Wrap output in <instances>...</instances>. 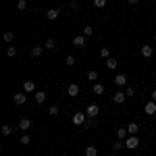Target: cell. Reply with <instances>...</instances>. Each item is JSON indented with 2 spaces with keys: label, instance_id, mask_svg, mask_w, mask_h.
<instances>
[{
  "label": "cell",
  "instance_id": "6da1fadb",
  "mask_svg": "<svg viewBox=\"0 0 156 156\" xmlns=\"http://www.w3.org/2000/svg\"><path fill=\"white\" fill-rule=\"evenodd\" d=\"M85 121H87V115L85 112H75L73 115V125H77V127H83Z\"/></svg>",
  "mask_w": 156,
  "mask_h": 156
},
{
  "label": "cell",
  "instance_id": "7a4b0ae2",
  "mask_svg": "<svg viewBox=\"0 0 156 156\" xmlns=\"http://www.w3.org/2000/svg\"><path fill=\"white\" fill-rule=\"evenodd\" d=\"M140 146V137L137 135H129L127 140H125V148H129V150H135Z\"/></svg>",
  "mask_w": 156,
  "mask_h": 156
},
{
  "label": "cell",
  "instance_id": "3957f363",
  "mask_svg": "<svg viewBox=\"0 0 156 156\" xmlns=\"http://www.w3.org/2000/svg\"><path fill=\"white\" fill-rule=\"evenodd\" d=\"M25 100H27V94H25V92H17V94L12 96V102H15L17 106H23Z\"/></svg>",
  "mask_w": 156,
  "mask_h": 156
},
{
  "label": "cell",
  "instance_id": "277c9868",
  "mask_svg": "<svg viewBox=\"0 0 156 156\" xmlns=\"http://www.w3.org/2000/svg\"><path fill=\"white\" fill-rule=\"evenodd\" d=\"M23 92L25 94H36V83L31 81V79H27V81H23Z\"/></svg>",
  "mask_w": 156,
  "mask_h": 156
},
{
  "label": "cell",
  "instance_id": "5b68a950",
  "mask_svg": "<svg viewBox=\"0 0 156 156\" xmlns=\"http://www.w3.org/2000/svg\"><path fill=\"white\" fill-rule=\"evenodd\" d=\"M125 100H127V94H125V92H115V94H112V102H115V104H123Z\"/></svg>",
  "mask_w": 156,
  "mask_h": 156
},
{
  "label": "cell",
  "instance_id": "8992f818",
  "mask_svg": "<svg viewBox=\"0 0 156 156\" xmlns=\"http://www.w3.org/2000/svg\"><path fill=\"white\" fill-rule=\"evenodd\" d=\"M98 112H100V108H98L96 104H90V106H87V110H85V115H87L90 119H96Z\"/></svg>",
  "mask_w": 156,
  "mask_h": 156
},
{
  "label": "cell",
  "instance_id": "52a82bcc",
  "mask_svg": "<svg viewBox=\"0 0 156 156\" xmlns=\"http://www.w3.org/2000/svg\"><path fill=\"white\" fill-rule=\"evenodd\" d=\"M146 115H150V117L156 115V102L154 100H148V102H146Z\"/></svg>",
  "mask_w": 156,
  "mask_h": 156
},
{
  "label": "cell",
  "instance_id": "ba28073f",
  "mask_svg": "<svg viewBox=\"0 0 156 156\" xmlns=\"http://www.w3.org/2000/svg\"><path fill=\"white\" fill-rule=\"evenodd\" d=\"M140 52H142V56H146V58H150V56L154 54V48H152L150 44H146V46H142V48H140Z\"/></svg>",
  "mask_w": 156,
  "mask_h": 156
},
{
  "label": "cell",
  "instance_id": "9c48e42d",
  "mask_svg": "<svg viewBox=\"0 0 156 156\" xmlns=\"http://www.w3.org/2000/svg\"><path fill=\"white\" fill-rule=\"evenodd\" d=\"M73 46H77V48H85V36H75V37H73Z\"/></svg>",
  "mask_w": 156,
  "mask_h": 156
},
{
  "label": "cell",
  "instance_id": "30bf717a",
  "mask_svg": "<svg viewBox=\"0 0 156 156\" xmlns=\"http://www.w3.org/2000/svg\"><path fill=\"white\" fill-rule=\"evenodd\" d=\"M115 85H119V87H123V85H127V75H123V73H119V75L115 77Z\"/></svg>",
  "mask_w": 156,
  "mask_h": 156
},
{
  "label": "cell",
  "instance_id": "8fae6325",
  "mask_svg": "<svg viewBox=\"0 0 156 156\" xmlns=\"http://www.w3.org/2000/svg\"><path fill=\"white\" fill-rule=\"evenodd\" d=\"M34 98H36V102H37V104H44V102H46V92L37 90L36 94H34Z\"/></svg>",
  "mask_w": 156,
  "mask_h": 156
},
{
  "label": "cell",
  "instance_id": "7c38bea8",
  "mask_svg": "<svg viewBox=\"0 0 156 156\" xmlns=\"http://www.w3.org/2000/svg\"><path fill=\"white\" fill-rule=\"evenodd\" d=\"M42 52H44V46H31V50H29V54H31L34 58L42 56Z\"/></svg>",
  "mask_w": 156,
  "mask_h": 156
},
{
  "label": "cell",
  "instance_id": "4fadbf2b",
  "mask_svg": "<svg viewBox=\"0 0 156 156\" xmlns=\"http://www.w3.org/2000/svg\"><path fill=\"white\" fill-rule=\"evenodd\" d=\"M58 15H60V9H50V11H46V19L54 21V19H56Z\"/></svg>",
  "mask_w": 156,
  "mask_h": 156
},
{
  "label": "cell",
  "instance_id": "5bb4252c",
  "mask_svg": "<svg viewBox=\"0 0 156 156\" xmlns=\"http://www.w3.org/2000/svg\"><path fill=\"white\" fill-rule=\"evenodd\" d=\"M67 94H69V96H79V85L71 83L69 87H67Z\"/></svg>",
  "mask_w": 156,
  "mask_h": 156
},
{
  "label": "cell",
  "instance_id": "9a60e30c",
  "mask_svg": "<svg viewBox=\"0 0 156 156\" xmlns=\"http://www.w3.org/2000/svg\"><path fill=\"white\" fill-rule=\"evenodd\" d=\"M29 127H31V121L27 119V117H23V119L19 121V129H23V131H27Z\"/></svg>",
  "mask_w": 156,
  "mask_h": 156
},
{
  "label": "cell",
  "instance_id": "2e32d148",
  "mask_svg": "<svg viewBox=\"0 0 156 156\" xmlns=\"http://www.w3.org/2000/svg\"><path fill=\"white\" fill-rule=\"evenodd\" d=\"M129 133H127V127H119L117 129V140H127Z\"/></svg>",
  "mask_w": 156,
  "mask_h": 156
},
{
  "label": "cell",
  "instance_id": "e0dca14e",
  "mask_svg": "<svg viewBox=\"0 0 156 156\" xmlns=\"http://www.w3.org/2000/svg\"><path fill=\"white\" fill-rule=\"evenodd\" d=\"M104 65H106V69H110V71H115V69L119 67L117 58H106V62H104Z\"/></svg>",
  "mask_w": 156,
  "mask_h": 156
},
{
  "label": "cell",
  "instance_id": "ac0fdd59",
  "mask_svg": "<svg viewBox=\"0 0 156 156\" xmlns=\"http://www.w3.org/2000/svg\"><path fill=\"white\" fill-rule=\"evenodd\" d=\"M137 131H140V125H137V123H129L127 133H129V135H137Z\"/></svg>",
  "mask_w": 156,
  "mask_h": 156
},
{
  "label": "cell",
  "instance_id": "d6986e66",
  "mask_svg": "<svg viewBox=\"0 0 156 156\" xmlns=\"http://www.w3.org/2000/svg\"><path fill=\"white\" fill-rule=\"evenodd\" d=\"M85 156H98V148L96 146H87L85 148Z\"/></svg>",
  "mask_w": 156,
  "mask_h": 156
},
{
  "label": "cell",
  "instance_id": "ffe728a7",
  "mask_svg": "<svg viewBox=\"0 0 156 156\" xmlns=\"http://www.w3.org/2000/svg\"><path fill=\"white\" fill-rule=\"evenodd\" d=\"M92 90H94V94H96V96H100V94H104V85L102 83H94V87H92Z\"/></svg>",
  "mask_w": 156,
  "mask_h": 156
},
{
  "label": "cell",
  "instance_id": "44dd1931",
  "mask_svg": "<svg viewBox=\"0 0 156 156\" xmlns=\"http://www.w3.org/2000/svg\"><path fill=\"white\" fill-rule=\"evenodd\" d=\"M125 148V140H117V142H112V150L117 152V150H123Z\"/></svg>",
  "mask_w": 156,
  "mask_h": 156
},
{
  "label": "cell",
  "instance_id": "7402d4cb",
  "mask_svg": "<svg viewBox=\"0 0 156 156\" xmlns=\"http://www.w3.org/2000/svg\"><path fill=\"white\" fill-rule=\"evenodd\" d=\"M87 79L96 83V81H98V71H94V69H90V71H87Z\"/></svg>",
  "mask_w": 156,
  "mask_h": 156
},
{
  "label": "cell",
  "instance_id": "603a6c76",
  "mask_svg": "<svg viewBox=\"0 0 156 156\" xmlns=\"http://www.w3.org/2000/svg\"><path fill=\"white\" fill-rule=\"evenodd\" d=\"M58 112H60V110H58V106H56V104H52V106L48 108V115H50V117H56Z\"/></svg>",
  "mask_w": 156,
  "mask_h": 156
},
{
  "label": "cell",
  "instance_id": "cb8c5ba5",
  "mask_svg": "<svg viewBox=\"0 0 156 156\" xmlns=\"http://www.w3.org/2000/svg\"><path fill=\"white\" fill-rule=\"evenodd\" d=\"M125 94H127V98L135 96V87H131V85H125Z\"/></svg>",
  "mask_w": 156,
  "mask_h": 156
},
{
  "label": "cell",
  "instance_id": "d4e9b609",
  "mask_svg": "<svg viewBox=\"0 0 156 156\" xmlns=\"http://www.w3.org/2000/svg\"><path fill=\"white\" fill-rule=\"evenodd\" d=\"M12 131H15V129H12L11 125H2V135H11Z\"/></svg>",
  "mask_w": 156,
  "mask_h": 156
},
{
  "label": "cell",
  "instance_id": "484cf974",
  "mask_svg": "<svg viewBox=\"0 0 156 156\" xmlns=\"http://www.w3.org/2000/svg\"><path fill=\"white\" fill-rule=\"evenodd\" d=\"M44 48L46 50H54L56 48V42H54V40H46V46H44Z\"/></svg>",
  "mask_w": 156,
  "mask_h": 156
},
{
  "label": "cell",
  "instance_id": "4316f807",
  "mask_svg": "<svg viewBox=\"0 0 156 156\" xmlns=\"http://www.w3.org/2000/svg\"><path fill=\"white\" fill-rule=\"evenodd\" d=\"M100 56H102V58H110V50H108L106 46H104V48H100Z\"/></svg>",
  "mask_w": 156,
  "mask_h": 156
},
{
  "label": "cell",
  "instance_id": "83f0119b",
  "mask_svg": "<svg viewBox=\"0 0 156 156\" xmlns=\"http://www.w3.org/2000/svg\"><path fill=\"white\" fill-rule=\"evenodd\" d=\"M75 62H77V60H75V56H73V54H69V56L65 58V65H69V67H73Z\"/></svg>",
  "mask_w": 156,
  "mask_h": 156
},
{
  "label": "cell",
  "instance_id": "f1b7e54d",
  "mask_svg": "<svg viewBox=\"0 0 156 156\" xmlns=\"http://www.w3.org/2000/svg\"><path fill=\"white\" fill-rule=\"evenodd\" d=\"M92 34H94V27H92V25H85L83 27V36L87 37V36H92Z\"/></svg>",
  "mask_w": 156,
  "mask_h": 156
},
{
  "label": "cell",
  "instance_id": "f546056e",
  "mask_svg": "<svg viewBox=\"0 0 156 156\" xmlns=\"http://www.w3.org/2000/svg\"><path fill=\"white\" fill-rule=\"evenodd\" d=\"M6 54H9V56H17V48H15V46H9V48H6Z\"/></svg>",
  "mask_w": 156,
  "mask_h": 156
},
{
  "label": "cell",
  "instance_id": "4dcf8cb0",
  "mask_svg": "<svg viewBox=\"0 0 156 156\" xmlns=\"http://www.w3.org/2000/svg\"><path fill=\"white\" fill-rule=\"evenodd\" d=\"M94 6L96 9H104L106 6V0H94Z\"/></svg>",
  "mask_w": 156,
  "mask_h": 156
},
{
  "label": "cell",
  "instance_id": "1f68e13d",
  "mask_svg": "<svg viewBox=\"0 0 156 156\" xmlns=\"http://www.w3.org/2000/svg\"><path fill=\"white\" fill-rule=\"evenodd\" d=\"M17 9H19V11H25V9H27V0H19V2H17Z\"/></svg>",
  "mask_w": 156,
  "mask_h": 156
},
{
  "label": "cell",
  "instance_id": "d6a6232c",
  "mask_svg": "<svg viewBox=\"0 0 156 156\" xmlns=\"http://www.w3.org/2000/svg\"><path fill=\"white\" fill-rule=\"evenodd\" d=\"M92 125H94V119H90V117H87V121L83 123V129H90Z\"/></svg>",
  "mask_w": 156,
  "mask_h": 156
},
{
  "label": "cell",
  "instance_id": "836d02e7",
  "mask_svg": "<svg viewBox=\"0 0 156 156\" xmlns=\"http://www.w3.org/2000/svg\"><path fill=\"white\" fill-rule=\"evenodd\" d=\"M21 144H23V146L29 144V135H27V133H23V135H21Z\"/></svg>",
  "mask_w": 156,
  "mask_h": 156
},
{
  "label": "cell",
  "instance_id": "e575fe53",
  "mask_svg": "<svg viewBox=\"0 0 156 156\" xmlns=\"http://www.w3.org/2000/svg\"><path fill=\"white\" fill-rule=\"evenodd\" d=\"M4 42H12V31H6L4 34Z\"/></svg>",
  "mask_w": 156,
  "mask_h": 156
},
{
  "label": "cell",
  "instance_id": "d590c367",
  "mask_svg": "<svg viewBox=\"0 0 156 156\" xmlns=\"http://www.w3.org/2000/svg\"><path fill=\"white\" fill-rule=\"evenodd\" d=\"M69 6H71L73 11H75V9H77V6H79V2H77V0H73V2H71V4H69Z\"/></svg>",
  "mask_w": 156,
  "mask_h": 156
},
{
  "label": "cell",
  "instance_id": "8d00e7d4",
  "mask_svg": "<svg viewBox=\"0 0 156 156\" xmlns=\"http://www.w3.org/2000/svg\"><path fill=\"white\" fill-rule=\"evenodd\" d=\"M150 98H152V100H154V102H156V90H154V92H152V94H150Z\"/></svg>",
  "mask_w": 156,
  "mask_h": 156
},
{
  "label": "cell",
  "instance_id": "74e56055",
  "mask_svg": "<svg viewBox=\"0 0 156 156\" xmlns=\"http://www.w3.org/2000/svg\"><path fill=\"white\" fill-rule=\"evenodd\" d=\"M137 2H140V0H129V4H137Z\"/></svg>",
  "mask_w": 156,
  "mask_h": 156
},
{
  "label": "cell",
  "instance_id": "f35d334b",
  "mask_svg": "<svg viewBox=\"0 0 156 156\" xmlns=\"http://www.w3.org/2000/svg\"><path fill=\"white\" fill-rule=\"evenodd\" d=\"M108 156H115V154H108Z\"/></svg>",
  "mask_w": 156,
  "mask_h": 156
},
{
  "label": "cell",
  "instance_id": "ab89813d",
  "mask_svg": "<svg viewBox=\"0 0 156 156\" xmlns=\"http://www.w3.org/2000/svg\"><path fill=\"white\" fill-rule=\"evenodd\" d=\"M154 40H156V34H154Z\"/></svg>",
  "mask_w": 156,
  "mask_h": 156
},
{
  "label": "cell",
  "instance_id": "60d3db41",
  "mask_svg": "<svg viewBox=\"0 0 156 156\" xmlns=\"http://www.w3.org/2000/svg\"><path fill=\"white\" fill-rule=\"evenodd\" d=\"M27 2H31V0H27Z\"/></svg>",
  "mask_w": 156,
  "mask_h": 156
},
{
  "label": "cell",
  "instance_id": "b9f144b4",
  "mask_svg": "<svg viewBox=\"0 0 156 156\" xmlns=\"http://www.w3.org/2000/svg\"><path fill=\"white\" fill-rule=\"evenodd\" d=\"M154 21H156V17H154Z\"/></svg>",
  "mask_w": 156,
  "mask_h": 156
},
{
  "label": "cell",
  "instance_id": "7bdbcfd3",
  "mask_svg": "<svg viewBox=\"0 0 156 156\" xmlns=\"http://www.w3.org/2000/svg\"><path fill=\"white\" fill-rule=\"evenodd\" d=\"M62 156H67V154H62Z\"/></svg>",
  "mask_w": 156,
  "mask_h": 156
}]
</instances>
